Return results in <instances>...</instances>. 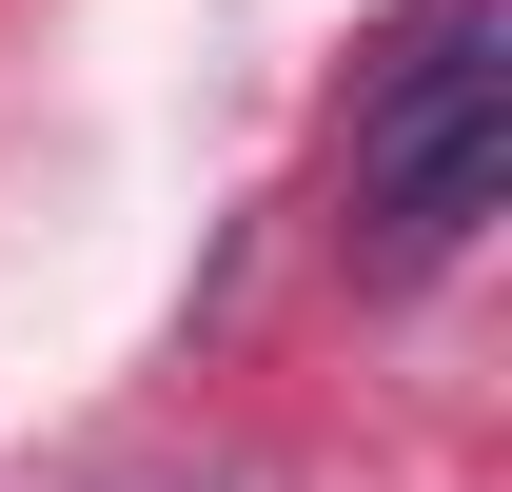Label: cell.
Returning <instances> with one entry per match:
<instances>
[{
    "instance_id": "cell-1",
    "label": "cell",
    "mask_w": 512,
    "mask_h": 492,
    "mask_svg": "<svg viewBox=\"0 0 512 492\" xmlns=\"http://www.w3.org/2000/svg\"><path fill=\"white\" fill-rule=\"evenodd\" d=\"M493 217H512V20L453 0V20H414V60L355 119V256L375 276H453Z\"/></svg>"
}]
</instances>
